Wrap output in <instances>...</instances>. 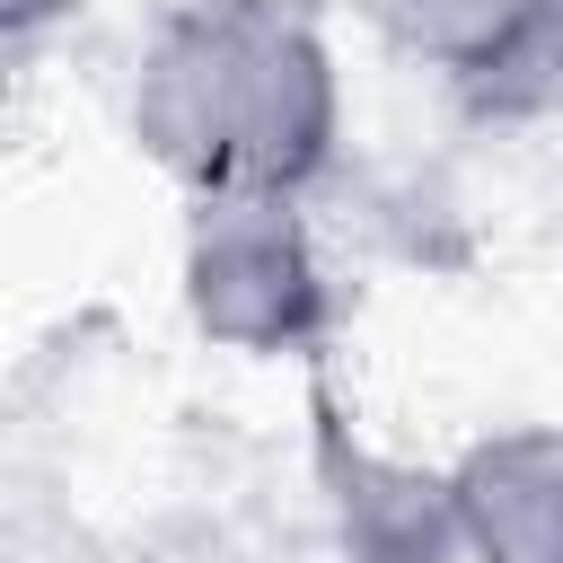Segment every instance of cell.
Masks as SVG:
<instances>
[{"label": "cell", "mask_w": 563, "mask_h": 563, "mask_svg": "<svg viewBox=\"0 0 563 563\" xmlns=\"http://www.w3.org/2000/svg\"><path fill=\"white\" fill-rule=\"evenodd\" d=\"M123 132L185 194H317L343 158V53L308 0H158Z\"/></svg>", "instance_id": "cell-1"}, {"label": "cell", "mask_w": 563, "mask_h": 563, "mask_svg": "<svg viewBox=\"0 0 563 563\" xmlns=\"http://www.w3.org/2000/svg\"><path fill=\"white\" fill-rule=\"evenodd\" d=\"M176 308L211 352L308 361L334 334V255L299 194H202L176 220Z\"/></svg>", "instance_id": "cell-2"}, {"label": "cell", "mask_w": 563, "mask_h": 563, "mask_svg": "<svg viewBox=\"0 0 563 563\" xmlns=\"http://www.w3.org/2000/svg\"><path fill=\"white\" fill-rule=\"evenodd\" d=\"M352 18L466 114H537L563 97V0H352Z\"/></svg>", "instance_id": "cell-3"}, {"label": "cell", "mask_w": 563, "mask_h": 563, "mask_svg": "<svg viewBox=\"0 0 563 563\" xmlns=\"http://www.w3.org/2000/svg\"><path fill=\"white\" fill-rule=\"evenodd\" d=\"M457 563H563V413L493 422L440 466Z\"/></svg>", "instance_id": "cell-4"}, {"label": "cell", "mask_w": 563, "mask_h": 563, "mask_svg": "<svg viewBox=\"0 0 563 563\" xmlns=\"http://www.w3.org/2000/svg\"><path fill=\"white\" fill-rule=\"evenodd\" d=\"M88 9H97V0H0V26H9V44H18V53H35V44L70 35Z\"/></svg>", "instance_id": "cell-5"}]
</instances>
